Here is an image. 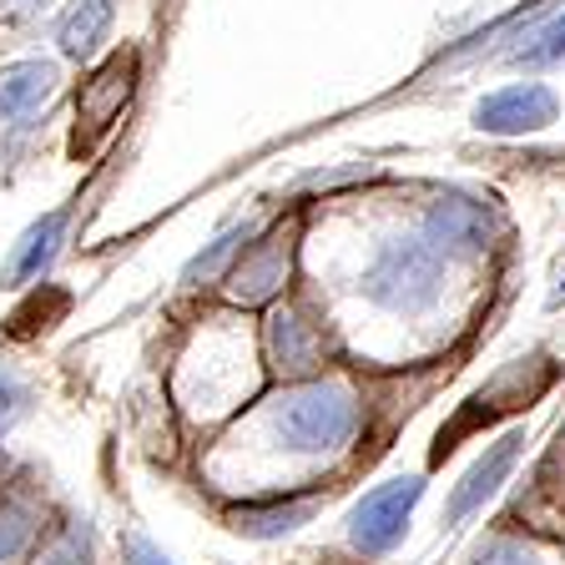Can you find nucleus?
I'll use <instances>...</instances> for the list:
<instances>
[{
	"label": "nucleus",
	"mask_w": 565,
	"mask_h": 565,
	"mask_svg": "<svg viewBox=\"0 0 565 565\" xmlns=\"http://www.w3.org/2000/svg\"><path fill=\"white\" fill-rule=\"evenodd\" d=\"M424 237L449 258L455 253H480L490 243V207L475 198H459V192H445L424 217Z\"/></svg>",
	"instance_id": "nucleus-5"
},
{
	"label": "nucleus",
	"mask_w": 565,
	"mask_h": 565,
	"mask_svg": "<svg viewBox=\"0 0 565 565\" xmlns=\"http://www.w3.org/2000/svg\"><path fill=\"white\" fill-rule=\"evenodd\" d=\"M308 515H313V505H308V500H294V505H273V510H237L233 530H243V535H258V541H273V535H282V530L303 525Z\"/></svg>",
	"instance_id": "nucleus-13"
},
{
	"label": "nucleus",
	"mask_w": 565,
	"mask_h": 565,
	"mask_svg": "<svg viewBox=\"0 0 565 565\" xmlns=\"http://www.w3.org/2000/svg\"><path fill=\"white\" fill-rule=\"evenodd\" d=\"M282 273H288V243L263 237L258 247H243V263L233 268V298L237 303H263L278 294Z\"/></svg>",
	"instance_id": "nucleus-7"
},
{
	"label": "nucleus",
	"mask_w": 565,
	"mask_h": 565,
	"mask_svg": "<svg viewBox=\"0 0 565 565\" xmlns=\"http://www.w3.org/2000/svg\"><path fill=\"white\" fill-rule=\"evenodd\" d=\"M61 237H66V212H46L35 227H25V237L15 243L11 268H6V282H11V288H25L31 278H41V273L56 263Z\"/></svg>",
	"instance_id": "nucleus-8"
},
{
	"label": "nucleus",
	"mask_w": 565,
	"mask_h": 565,
	"mask_svg": "<svg viewBox=\"0 0 565 565\" xmlns=\"http://www.w3.org/2000/svg\"><path fill=\"white\" fill-rule=\"evenodd\" d=\"M268 349H273V364H278L282 374H308V369L318 364L323 343H318V333L308 329L298 313H273V323H268Z\"/></svg>",
	"instance_id": "nucleus-11"
},
{
	"label": "nucleus",
	"mask_w": 565,
	"mask_h": 565,
	"mask_svg": "<svg viewBox=\"0 0 565 565\" xmlns=\"http://www.w3.org/2000/svg\"><path fill=\"white\" fill-rule=\"evenodd\" d=\"M353 429H359V404H353V394L343 384H308L298 388L294 399L278 404L282 445L303 449V455L349 445Z\"/></svg>",
	"instance_id": "nucleus-2"
},
{
	"label": "nucleus",
	"mask_w": 565,
	"mask_h": 565,
	"mask_svg": "<svg viewBox=\"0 0 565 565\" xmlns=\"http://www.w3.org/2000/svg\"><path fill=\"white\" fill-rule=\"evenodd\" d=\"M520 66H561L565 61V11L555 15L551 25H541V31L530 35V46L515 51Z\"/></svg>",
	"instance_id": "nucleus-14"
},
{
	"label": "nucleus",
	"mask_w": 565,
	"mask_h": 565,
	"mask_svg": "<svg viewBox=\"0 0 565 565\" xmlns=\"http://www.w3.org/2000/svg\"><path fill=\"white\" fill-rule=\"evenodd\" d=\"M445 263L449 253H439L429 237H394V243L379 247L374 268L364 273V294L379 308H394V313H419V308L435 303L439 282H445Z\"/></svg>",
	"instance_id": "nucleus-1"
},
{
	"label": "nucleus",
	"mask_w": 565,
	"mask_h": 565,
	"mask_svg": "<svg viewBox=\"0 0 565 565\" xmlns=\"http://www.w3.org/2000/svg\"><path fill=\"white\" fill-rule=\"evenodd\" d=\"M56 71L46 61H15V66L0 71V121H21L31 117L35 106L51 96Z\"/></svg>",
	"instance_id": "nucleus-10"
},
{
	"label": "nucleus",
	"mask_w": 565,
	"mask_h": 565,
	"mask_svg": "<svg viewBox=\"0 0 565 565\" xmlns=\"http://www.w3.org/2000/svg\"><path fill=\"white\" fill-rule=\"evenodd\" d=\"M561 298H565V263H561V268H555V288H551V303H561Z\"/></svg>",
	"instance_id": "nucleus-21"
},
{
	"label": "nucleus",
	"mask_w": 565,
	"mask_h": 565,
	"mask_svg": "<svg viewBox=\"0 0 565 565\" xmlns=\"http://www.w3.org/2000/svg\"><path fill=\"white\" fill-rule=\"evenodd\" d=\"M419 494H424L419 480H394V484H384V490L364 494L359 510L349 515L353 545H359L364 555L394 551L399 535H404V525H409V515H414V505H419Z\"/></svg>",
	"instance_id": "nucleus-3"
},
{
	"label": "nucleus",
	"mask_w": 565,
	"mask_h": 565,
	"mask_svg": "<svg viewBox=\"0 0 565 565\" xmlns=\"http://www.w3.org/2000/svg\"><path fill=\"white\" fill-rule=\"evenodd\" d=\"M515 455H520V435H505L500 445L490 449V455L475 465L465 480H459V490H455V500H449V520H465L470 510H480L484 500H490L494 490H500V480L510 475V465H515Z\"/></svg>",
	"instance_id": "nucleus-9"
},
{
	"label": "nucleus",
	"mask_w": 565,
	"mask_h": 565,
	"mask_svg": "<svg viewBox=\"0 0 565 565\" xmlns=\"http://www.w3.org/2000/svg\"><path fill=\"white\" fill-rule=\"evenodd\" d=\"M106 31H111V0H76L61 21L56 41L71 61H86L106 41Z\"/></svg>",
	"instance_id": "nucleus-12"
},
{
	"label": "nucleus",
	"mask_w": 565,
	"mask_h": 565,
	"mask_svg": "<svg viewBox=\"0 0 565 565\" xmlns=\"http://www.w3.org/2000/svg\"><path fill=\"white\" fill-rule=\"evenodd\" d=\"M25 541H31V515L21 505H6L0 510V565L15 561Z\"/></svg>",
	"instance_id": "nucleus-17"
},
{
	"label": "nucleus",
	"mask_w": 565,
	"mask_h": 565,
	"mask_svg": "<svg viewBox=\"0 0 565 565\" xmlns=\"http://www.w3.org/2000/svg\"><path fill=\"white\" fill-rule=\"evenodd\" d=\"M247 237H253V227H233V233H223V237H217V243L207 247V253H198V258L188 263V273H182V282H202V278H212V273L223 268V263L233 258V253L247 243Z\"/></svg>",
	"instance_id": "nucleus-15"
},
{
	"label": "nucleus",
	"mask_w": 565,
	"mask_h": 565,
	"mask_svg": "<svg viewBox=\"0 0 565 565\" xmlns=\"http://www.w3.org/2000/svg\"><path fill=\"white\" fill-rule=\"evenodd\" d=\"M480 565H530V561L520 551H510V545H500V551H494L490 561H480Z\"/></svg>",
	"instance_id": "nucleus-20"
},
{
	"label": "nucleus",
	"mask_w": 565,
	"mask_h": 565,
	"mask_svg": "<svg viewBox=\"0 0 565 565\" xmlns=\"http://www.w3.org/2000/svg\"><path fill=\"white\" fill-rule=\"evenodd\" d=\"M127 565H172L152 541H141V535H127Z\"/></svg>",
	"instance_id": "nucleus-18"
},
{
	"label": "nucleus",
	"mask_w": 565,
	"mask_h": 565,
	"mask_svg": "<svg viewBox=\"0 0 565 565\" xmlns=\"http://www.w3.org/2000/svg\"><path fill=\"white\" fill-rule=\"evenodd\" d=\"M15 399H21V394H15V384L0 374V435H6V424L15 419Z\"/></svg>",
	"instance_id": "nucleus-19"
},
{
	"label": "nucleus",
	"mask_w": 565,
	"mask_h": 565,
	"mask_svg": "<svg viewBox=\"0 0 565 565\" xmlns=\"http://www.w3.org/2000/svg\"><path fill=\"white\" fill-rule=\"evenodd\" d=\"M555 121V96L541 82H520L505 92L484 96L475 106V127L490 131V137H525V131H541Z\"/></svg>",
	"instance_id": "nucleus-4"
},
{
	"label": "nucleus",
	"mask_w": 565,
	"mask_h": 565,
	"mask_svg": "<svg viewBox=\"0 0 565 565\" xmlns=\"http://www.w3.org/2000/svg\"><path fill=\"white\" fill-rule=\"evenodd\" d=\"M35 565H92V530L86 525H76V530H66L56 545H51L46 555Z\"/></svg>",
	"instance_id": "nucleus-16"
},
{
	"label": "nucleus",
	"mask_w": 565,
	"mask_h": 565,
	"mask_svg": "<svg viewBox=\"0 0 565 565\" xmlns=\"http://www.w3.org/2000/svg\"><path fill=\"white\" fill-rule=\"evenodd\" d=\"M131 76H137V61H131V56L121 61L117 56V61H106L92 82L82 86L76 111H82V121H86V141L121 117V106H127V96H131Z\"/></svg>",
	"instance_id": "nucleus-6"
}]
</instances>
